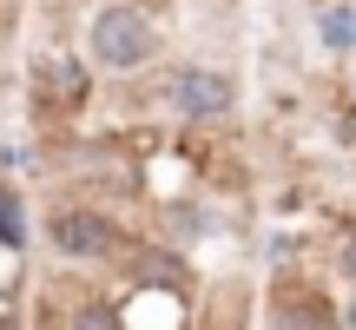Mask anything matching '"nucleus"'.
Instances as JSON below:
<instances>
[{
  "label": "nucleus",
  "instance_id": "obj_1",
  "mask_svg": "<svg viewBox=\"0 0 356 330\" xmlns=\"http://www.w3.org/2000/svg\"><path fill=\"white\" fill-rule=\"evenodd\" d=\"M159 20L145 7H132V0H113V7H99L86 20V60L106 66V73H139V66L159 60Z\"/></svg>",
  "mask_w": 356,
  "mask_h": 330
},
{
  "label": "nucleus",
  "instance_id": "obj_2",
  "mask_svg": "<svg viewBox=\"0 0 356 330\" xmlns=\"http://www.w3.org/2000/svg\"><path fill=\"white\" fill-rule=\"evenodd\" d=\"M47 244L66 265H106V258H119V225L99 205H60L47 218Z\"/></svg>",
  "mask_w": 356,
  "mask_h": 330
},
{
  "label": "nucleus",
  "instance_id": "obj_3",
  "mask_svg": "<svg viewBox=\"0 0 356 330\" xmlns=\"http://www.w3.org/2000/svg\"><path fill=\"white\" fill-rule=\"evenodd\" d=\"M165 106L178 119H191V126H204V119H225L231 106H238V79L218 73V66H178L165 79Z\"/></svg>",
  "mask_w": 356,
  "mask_h": 330
},
{
  "label": "nucleus",
  "instance_id": "obj_4",
  "mask_svg": "<svg viewBox=\"0 0 356 330\" xmlns=\"http://www.w3.org/2000/svg\"><path fill=\"white\" fill-rule=\"evenodd\" d=\"M270 330H343V324H337V311L323 304V291L284 284L277 304H270Z\"/></svg>",
  "mask_w": 356,
  "mask_h": 330
},
{
  "label": "nucleus",
  "instance_id": "obj_5",
  "mask_svg": "<svg viewBox=\"0 0 356 330\" xmlns=\"http://www.w3.org/2000/svg\"><path fill=\"white\" fill-rule=\"evenodd\" d=\"M317 40L330 53H356V7H323L317 13Z\"/></svg>",
  "mask_w": 356,
  "mask_h": 330
},
{
  "label": "nucleus",
  "instance_id": "obj_6",
  "mask_svg": "<svg viewBox=\"0 0 356 330\" xmlns=\"http://www.w3.org/2000/svg\"><path fill=\"white\" fill-rule=\"evenodd\" d=\"M0 251H26V198L0 185Z\"/></svg>",
  "mask_w": 356,
  "mask_h": 330
},
{
  "label": "nucleus",
  "instance_id": "obj_7",
  "mask_svg": "<svg viewBox=\"0 0 356 330\" xmlns=\"http://www.w3.org/2000/svg\"><path fill=\"white\" fill-rule=\"evenodd\" d=\"M40 79L60 86V93H53L60 106H79V100H86V66H79V60H40Z\"/></svg>",
  "mask_w": 356,
  "mask_h": 330
},
{
  "label": "nucleus",
  "instance_id": "obj_8",
  "mask_svg": "<svg viewBox=\"0 0 356 330\" xmlns=\"http://www.w3.org/2000/svg\"><path fill=\"white\" fill-rule=\"evenodd\" d=\"M73 330H126V311L106 297H86V304H73Z\"/></svg>",
  "mask_w": 356,
  "mask_h": 330
},
{
  "label": "nucleus",
  "instance_id": "obj_9",
  "mask_svg": "<svg viewBox=\"0 0 356 330\" xmlns=\"http://www.w3.org/2000/svg\"><path fill=\"white\" fill-rule=\"evenodd\" d=\"M337 265H343V278L356 284V231H343V251H337Z\"/></svg>",
  "mask_w": 356,
  "mask_h": 330
},
{
  "label": "nucleus",
  "instance_id": "obj_10",
  "mask_svg": "<svg viewBox=\"0 0 356 330\" xmlns=\"http://www.w3.org/2000/svg\"><path fill=\"white\" fill-rule=\"evenodd\" d=\"M0 330H20V317H13V311H0Z\"/></svg>",
  "mask_w": 356,
  "mask_h": 330
},
{
  "label": "nucleus",
  "instance_id": "obj_11",
  "mask_svg": "<svg viewBox=\"0 0 356 330\" xmlns=\"http://www.w3.org/2000/svg\"><path fill=\"white\" fill-rule=\"evenodd\" d=\"M343 330H356V304H350V311H343Z\"/></svg>",
  "mask_w": 356,
  "mask_h": 330
},
{
  "label": "nucleus",
  "instance_id": "obj_12",
  "mask_svg": "<svg viewBox=\"0 0 356 330\" xmlns=\"http://www.w3.org/2000/svg\"><path fill=\"white\" fill-rule=\"evenodd\" d=\"M350 93H356V86H350Z\"/></svg>",
  "mask_w": 356,
  "mask_h": 330
}]
</instances>
